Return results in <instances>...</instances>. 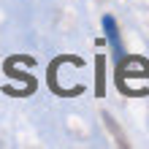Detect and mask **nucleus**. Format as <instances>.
Here are the masks:
<instances>
[{
    "mask_svg": "<svg viewBox=\"0 0 149 149\" xmlns=\"http://www.w3.org/2000/svg\"><path fill=\"white\" fill-rule=\"evenodd\" d=\"M103 27H106V38L111 43V49H114V54L122 57V43H119V33H117V22L111 19V16H103Z\"/></svg>",
    "mask_w": 149,
    "mask_h": 149,
    "instance_id": "nucleus-1",
    "label": "nucleus"
}]
</instances>
